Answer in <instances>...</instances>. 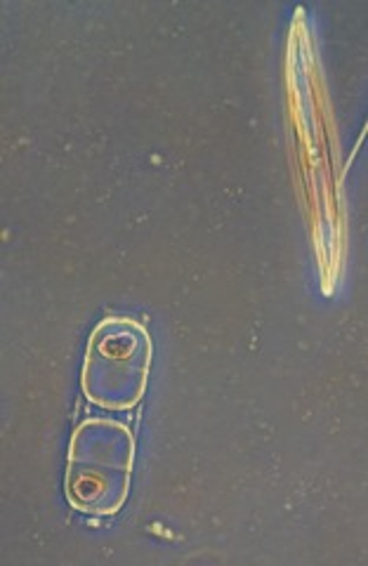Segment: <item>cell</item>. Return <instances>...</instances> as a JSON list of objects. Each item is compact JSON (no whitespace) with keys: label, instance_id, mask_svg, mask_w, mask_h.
Here are the masks:
<instances>
[{"label":"cell","instance_id":"2","mask_svg":"<svg viewBox=\"0 0 368 566\" xmlns=\"http://www.w3.org/2000/svg\"><path fill=\"white\" fill-rule=\"evenodd\" d=\"M149 335L126 318H107L87 347L85 395L104 409H130L145 392L149 376Z\"/></svg>","mask_w":368,"mask_h":566},{"label":"cell","instance_id":"1","mask_svg":"<svg viewBox=\"0 0 368 566\" xmlns=\"http://www.w3.org/2000/svg\"><path fill=\"white\" fill-rule=\"evenodd\" d=\"M133 465L130 430L93 420L76 432L69 458V501L83 512L112 515L126 499Z\"/></svg>","mask_w":368,"mask_h":566}]
</instances>
